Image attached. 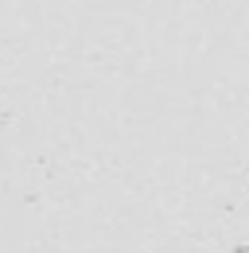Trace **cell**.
Segmentation results:
<instances>
[{"mask_svg": "<svg viewBox=\"0 0 249 253\" xmlns=\"http://www.w3.org/2000/svg\"><path fill=\"white\" fill-rule=\"evenodd\" d=\"M234 253H249V242H246V246H234Z\"/></svg>", "mask_w": 249, "mask_h": 253, "instance_id": "cell-1", "label": "cell"}]
</instances>
